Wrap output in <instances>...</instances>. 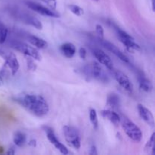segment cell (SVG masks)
Listing matches in <instances>:
<instances>
[{
  "instance_id": "cell-22",
  "label": "cell",
  "mask_w": 155,
  "mask_h": 155,
  "mask_svg": "<svg viewBox=\"0 0 155 155\" xmlns=\"http://www.w3.org/2000/svg\"><path fill=\"white\" fill-rule=\"evenodd\" d=\"M8 36V28L0 22V44H3L5 42Z\"/></svg>"
},
{
  "instance_id": "cell-27",
  "label": "cell",
  "mask_w": 155,
  "mask_h": 155,
  "mask_svg": "<svg viewBox=\"0 0 155 155\" xmlns=\"http://www.w3.org/2000/svg\"><path fill=\"white\" fill-rule=\"evenodd\" d=\"M86 54H87V51H86V48L84 47H81L79 50V54H80V58L82 59H85L86 57Z\"/></svg>"
},
{
  "instance_id": "cell-14",
  "label": "cell",
  "mask_w": 155,
  "mask_h": 155,
  "mask_svg": "<svg viewBox=\"0 0 155 155\" xmlns=\"http://www.w3.org/2000/svg\"><path fill=\"white\" fill-rule=\"evenodd\" d=\"M60 51L64 57L68 58H71L76 54V46L71 42H66L62 44L60 46Z\"/></svg>"
},
{
  "instance_id": "cell-15",
  "label": "cell",
  "mask_w": 155,
  "mask_h": 155,
  "mask_svg": "<svg viewBox=\"0 0 155 155\" xmlns=\"http://www.w3.org/2000/svg\"><path fill=\"white\" fill-rule=\"evenodd\" d=\"M101 114H102V116L104 118H106L109 121H110L116 127H117L120 123V117L119 116L118 114L113 111V110H104L101 111Z\"/></svg>"
},
{
  "instance_id": "cell-12",
  "label": "cell",
  "mask_w": 155,
  "mask_h": 155,
  "mask_svg": "<svg viewBox=\"0 0 155 155\" xmlns=\"http://www.w3.org/2000/svg\"><path fill=\"white\" fill-rule=\"evenodd\" d=\"M138 111H139V116L141 117L142 120L146 123L148 125L151 126V127H154V118L153 116L151 110H148L146 107H145L142 104H139L137 106Z\"/></svg>"
},
{
  "instance_id": "cell-4",
  "label": "cell",
  "mask_w": 155,
  "mask_h": 155,
  "mask_svg": "<svg viewBox=\"0 0 155 155\" xmlns=\"http://www.w3.org/2000/svg\"><path fill=\"white\" fill-rule=\"evenodd\" d=\"M64 135L68 145L75 149H80L81 146V139L78 130L75 127L65 126L63 128Z\"/></svg>"
},
{
  "instance_id": "cell-28",
  "label": "cell",
  "mask_w": 155,
  "mask_h": 155,
  "mask_svg": "<svg viewBox=\"0 0 155 155\" xmlns=\"http://www.w3.org/2000/svg\"><path fill=\"white\" fill-rule=\"evenodd\" d=\"M89 154H92V155H97L98 154V152H97V149H96V147L95 145H92L91 147L90 150H89Z\"/></svg>"
},
{
  "instance_id": "cell-31",
  "label": "cell",
  "mask_w": 155,
  "mask_h": 155,
  "mask_svg": "<svg viewBox=\"0 0 155 155\" xmlns=\"http://www.w3.org/2000/svg\"><path fill=\"white\" fill-rule=\"evenodd\" d=\"M2 84H3V80L1 76H0V86H2Z\"/></svg>"
},
{
  "instance_id": "cell-8",
  "label": "cell",
  "mask_w": 155,
  "mask_h": 155,
  "mask_svg": "<svg viewBox=\"0 0 155 155\" xmlns=\"http://www.w3.org/2000/svg\"><path fill=\"white\" fill-rule=\"evenodd\" d=\"M98 39H99L100 43H101V45L106 48V49H107L109 51L113 53L114 55H116L117 57L119 59H120L122 61L125 62V63H130V59H129V58L127 57L124 52H122V51H121L116 46V45H114V44L111 43V42H108V41L104 40V38H102V39L98 38Z\"/></svg>"
},
{
  "instance_id": "cell-18",
  "label": "cell",
  "mask_w": 155,
  "mask_h": 155,
  "mask_svg": "<svg viewBox=\"0 0 155 155\" xmlns=\"http://www.w3.org/2000/svg\"><path fill=\"white\" fill-rule=\"evenodd\" d=\"M107 104L110 107L114 109L118 108L120 106V98L117 94H110L107 98Z\"/></svg>"
},
{
  "instance_id": "cell-29",
  "label": "cell",
  "mask_w": 155,
  "mask_h": 155,
  "mask_svg": "<svg viewBox=\"0 0 155 155\" xmlns=\"http://www.w3.org/2000/svg\"><path fill=\"white\" fill-rule=\"evenodd\" d=\"M7 154H10V155L15 154V148H14V147H12V148H9L8 151V152H7Z\"/></svg>"
},
{
  "instance_id": "cell-1",
  "label": "cell",
  "mask_w": 155,
  "mask_h": 155,
  "mask_svg": "<svg viewBox=\"0 0 155 155\" xmlns=\"http://www.w3.org/2000/svg\"><path fill=\"white\" fill-rule=\"evenodd\" d=\"M18 101L32 114L38 117L45 116L49 111L48 102L40 95L26 94L18 98Z\"/></svg>"
},
{
  "instance_id": "cell-23",
  "label": "cell",
  "mask_w": 155,
  "mask_h": 155,
  "mask_svg": "<svg viewBox=\"0 0 155 155\" xmlns=\"http://www.w3.org/2000/svg\"><path fill=\"white\" fill-rule=\"evenodd\" d=\"M68 8H69L70 11L73 12L74 15H77V16H81L84 13L83 9L80 8V6L76 5H68Z\"/></svg>"
},
{
  "instance_id": "cell-11",
  "label": "cell",
  "mask_w": 155,
  "mask_h": 155,
  "mask_svg": "<svg viewBox=\"0 0 155 155\" xmlns=\"http://www.w3.org/2000/svg\"><path fill=\"white\" fill-rule=\"evenodd\" d=\"M92 54H94L97 60L99 61V63L102 64L103 65L106 67L107 69L109 70H113L114 68V64L112 61L111 58L106 54L104 51L102 50L99 49V48H94L92 50Z\"/></svg>"
},
{
  "instance_id": "cell-3",
  "label": "cell",
  "mask_w": 155,
  "mask_h": 155,
  "mask_svg": "<svg viewBox=\"0 0 155 155\" xmlns=\"http://www.w3.org/2000/svg\"><path fill=\"white\" fill-rule=\"evenodd\" d=\"M83 72L84 75L89 79H95L103 83L108 81L107 76L104 72L99 64L97 62L94 61L92 64L85 66L83 68Z\"/></svg>"
},
{
  "instance_id": "cell-7",
  "label": "cell",
  "mask_w": 155,
  "mask_h": 155,
  "mask_svg": "<svg viewBox=\"0 0 155 155\" xmlns=\"http://www.w3.org/2000/svg\"><path fill=\"white\" fill-rule=\"evenodd\" d=\"M26 5L28 6L29 8L33 10L34 12H37V13L40 14V15H44V16L51 17V18H59L60 17L59 14L53 11L52 9H49L46 7H44V6L38 4L36 2L27 1L26 2Z\"/></svg>"
},
{
  "instance_id": "cell-19",
  "label": "cell",
  "mask_w": 155,
  "mask_h": 155,
  "mask_svg": "<svg viewBox=\"0 0 155 155\" xmlns=\"http://www.w3.org/2000/svg\"><path fill=\"white\" fill-rule=\"evenodd\" d=\"M14 143L17 145L18 147H23L26 143L27 141V137L24 133H21V132H17L15 133V136H14Z\"/></svg>"
},
{
  "instance_id": "cell-20",
  "label": "cell",
  "mask_w": 155,
  "mask_h": 155,
  "mask_svg": "<svg viewBox=\"0 0 155 155\" xmlns=\"http://www.w3.org/2000/svg\"><path fill=\"white\" fill-rule=\"evenodd\" d=\"M155 134L153 133L151 135V138L148 142L146 143L145 147V151L148 154H152L154 155L155 154Z\"/></svg>"
},
{
  "instance_id": "cell-24",
  "label": "cell",
  "mask_w": 155,
  "mask_h": 155,
  "mask_svg": "<svg viewBox=\"0 0 155 155\" xmlns=\"http://www.w3.org/2000/svg\"><path fill=\"white\" fill-rule=\"evenodd\" d=\"M41 1L47 4V5L49 6L51 9H55L57 7V1L56 0H41Z\"/></svg>"
},
{
  "instance_id": "cell-13",
  "label": "cell",
  "mask_w": 155,
  "mask_h": 155,
  "mask_svg": "<svg viewBox=\"0 0 155 155\" xmlns=\"http://www.w3.org/2000/svg\"><path fill=\"white\" fill-rule=\"evenodd\" d=\"M20 18H21L23 21L24 23L27 24H30V25L33 26L35 28H36L37 30H42V24L41 23V21L39 19H37L36 18H35L34 16H32V15H27V14L24 13L22 15H20Z\"/></svg>"
},
{
  "instance_id": "cell-2",
  "label": "cell",
  "mask_w": 155,
  "mask_h": 155,
  "mask_svg": "<svg viewBox=\"0 0 155 155\" xmlns=\"http://www.w3.org/2000/svg\"><path fill=\"white\" fill-rule=\"evenodd\" d=\"M120 123L126 134L130 139L136 142H141L142 139V133L137 125L126 116H123L120 118Z\"/></svg>"
},
{
  "instance_id": "cell-21",
  "label": "cell",
  "mask_w": 155,
  "mask_h": 155,
  "mask_svg": "<svg viewBox=\"0 0 155 155\" xmlns=\"http://www.w3.org/2000/svg\"><path fill=\"white\" fill-rule=\"evenodd\" d=\"M89 119H90V122L92 124L93 128L95 130H97L98 127V120L96 110L95 109H90V111H89Z\"/></svg>"
},
{
  "instance_id": "cell-25",
  "label": "cell",
  "mask_w": 155,
  "mask_h": 155,
  "mask_svg": "<svg viewBox=\"0 0 155 155\" xmlns=\"http://www.w3.org/2000/svg\"><path fill=\"white\" fill-rule=\"evenodd\" d=\"M95 30H96V33L100 39L104 38V29H103L102 26L100 25V24H97L96 27H95Z\"/></svg>"
},
{
  "instance_id": "cell-5",
  "label": "cell",
  "mask_w": 155,
  "mask_h": 155,
  "mask_svg": "<svg viewBox=\"0 0 155 155\" xmlns=\"http://www.w3.org/2000/svg\"><path fill=\"white\" fill-rule=\"evenodd\" d=\"M12 47L19 52L29 56V57L32 58L35 60L41 61V59H42V55L36 48L30 46V45H27L24 42L14 41L12 43Z\"/></svg>"
},
{
  "instance_id": "cell-10",
  "label": "cell",
  "mask_w": 155,
  "mask_h": 155,
  "mask_svg": "<svg viewBox=\"0 0 155 155\" xmlns=\"http://www.w3.org/2000/svg\"><path fill=\"white\" fill-rule=\"evenodd\" d=\"M114 75L115 80H117V82L119 83L121 87L124 88L128 92H133V84L132 83L130 78L124 73H123L120 71H118V70H116L114 72Z\"/></svg>"
},
{
  "instance_id": "cell-26",
  "label": "cell",
  "mask_w": 155,
  "mask_h": 155,
  "mask_svg": "<svg viewBox=\"0 0 155 155\" xmlns=\"http://www.w3.org/2000/svg\"><path fill=\"white\" fill-rule=\"evenodd\" d=\"M27 67H28V68L30 71H35V70L36 69V64H35L34 62H33V61L31 60V59H29V60L27 61Z\"/></svg>"
},
{
  "instance_id": "cell-16",
  "label": "cell",
  "mask_w": 155,
  "mask_h": 155,
  "mask_svg": "<svg viewBox=\"0 0 155 155\" xmlns=\"http://www.w3.org/2000/svg\"><path fill=\"white\" fill-rule=\"evenodd\" d=\"M27 40H28L30 43L34 45L36 48H40V49H43V48H45L48 46V44H47V42L44 39L37 37V36H33V35H29L27 36Z\"/></svg>"
},
{
  "instance_id": "cell-30",
  "label": "cell",
  "mask_w": 155,
  "mask_h": 155,
  "mask_svg": "<svg viewBox=\"0 0 155 155\" xmlns=\"http://www.w3.org/2000/svg\"><path fill=\"white\" fill-rule=\"evenodd\" d=\"M29 145H30V146L32 147H36V141L35 140V139H31V140L29 142Z\"/></svg>"
},
{
  "instance_id": "cell-9",
  "label": "cell",
  "mask_w": 155,
  "mask_h": 155,
  "mask_svg": "<svg viewBox=\"0 0 155 155\" xmlns=\"http://www.w3.org/2000/svg\"><path fill=\"white\" fill-rule=\"evenodd\" d=\"M43 128H44V130H45V132L46 133L47 138H48V141H49V142H51L54 147H55L56 149L58 150L61 154H68V148H67L66 147H65L64 145L63 144H62L61 142L57 139V137H56L55 134H54L52 129L48 127H43Z\"/></svg>"
},
{
  "instance_id": "cell-17",
  "label": "cell",
  "mask_w": 155,
  "mask_h": 155,
  "mask_svg": "<svg viewBox=\"0 0 155 155\" xmlns=\"http://www.w3.org/2000/svg\"><path fill=\"white\" fill-rule=\"evenodd\" d=\"M139 87L142 90H143L145 92H151L153 90L152 83L148 80V78L143 75H139Z\"/></svg>"
},
{
  "instance_id": "cell-6",
  "label": "cell",
  "mask_w": 155,
  "mask_h": 155,
  "mask_svg": "<svg viewBox=\"0 0 155 155\" xmlns=\"http://www.w3.org/2000/svg\"><path fill=\"white\" fill-rule=\"evenodd\" d=\"M0 55L3 58V59H5V64L12 71V75L16 74L20 68L19 61H18L16 55L11 51H5L3 49L0 50Z\"/></svg>"
},
{
  "instance_id": "cell-32",
  "label": "cell",
  "mask_w": 155,
  "mask_h": 155,
  "mask_svg": "<svg viewBox=\"0 0 155 155\" xmlns=\"http://www.w3.org/2000/svg\"><path fill=\"white\" fill-rule=\"evenodd\" d=\"M95 1H98V0H95Z\"/></svg>"
}]
</instances>
